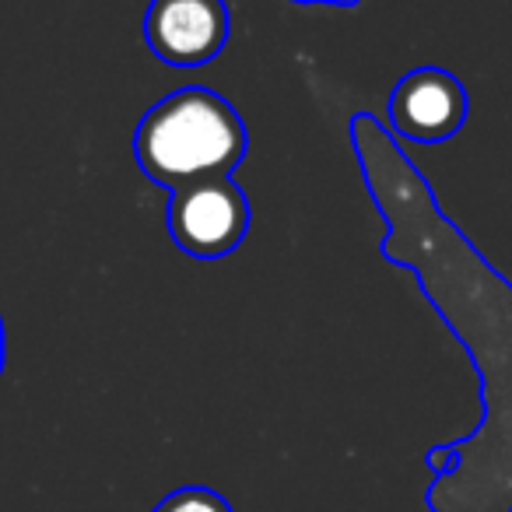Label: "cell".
Masks as SVG:
<instances>
[{"mask_svg": "<svg viewBox=\"0 0 512 512\" xmlns=\"http://www.w3.org/2000/svg\"><path fill=\"white\" fill-rule=\"evenodd\" d=\"M249 137L228 99L204 85L176 88L141 116L134 130V158L162 190L232 176L246 158Z\"/></svg>", "mask_w": 512, "mask_h": 512, "instance_id": "1", "label": "cell"}, {"mask_svg": "<svg viewBox=\"0 0 512 512\" xmlns=\"http://www.w3.org/2000/svg\"><path fill=\"white\" fill-rule=\"evenodd\" d=\"M253 207L232 176L207 179L172 193L169 235L193 260H221L246 239Z\"/></svg>", "mask_w": 512, "mask_h": 512, "instance_id": "2", "label": "cell"}, {"mask_svg": "<svg viewBox=\"0 0 512 512\" xmlns=\"http://www.w3.org/2000/svg\"><path fill=\"white\" fill-rule=\"evenodd\" d=\"M232 15L225 0H151L144 39L169 67H207L228 43Z\"/></svg>", "mask_w": 512, "mask_h": 512, "instance_id": "3", "label": "cell"}, {"mask_svg": "<svg viewBox=\"0 0 512 512\" xmlns=\"http://www.w3.org/2000/svg\"><path fill=\"white\" fill-rule=\"evenodd\" d=\"M467 88L442 67H414L390 92L386 113L397 137L414 144H442L467 123Z\"/></svg>", "mask_w": 512, "mask_h": 512, "instance_id": "4", "label": "cell"}, {"mask_svg": "<svg viewBox=\"0 0 512 512\" xmlns=\"http://www.w3.org/2000/svg\"><path fill=\"white\" fill-rule=\"evenodd\" d=\"M151 512H235L221 491L207 488V484H186L162 498Z\"/></svg>", "mask_w": 512, "mask_h": 512, "instance_id": "5", "label": "cell"}, {"mask_svg": "<svg viewBox=\"0 0 512 512\" xmlns=\"http://www.w3.org/2000/svg\"><path fill=\"white\" fill-rule=\"evenodd\" d=\"M292 4H327V8H358L362 0H292Z\"/></svg>", "mask_w": 512, "mask_h": 512, "instance_id": "6", "label": "cell"}, {"mask_svg": "<svg viewBox=\"0 0 512 512\" xmlns=\"http://www.w3.org/2000/svg\"><path fill=\"white\" fill-rule=\"evenodd\" d=\"M4 358H8V334H4V320H0V372H4Z\"/></svg>", "mask_w": 512, "mask_h": 512, "instance_id": "7", "label": "cell"}]
</instances>
